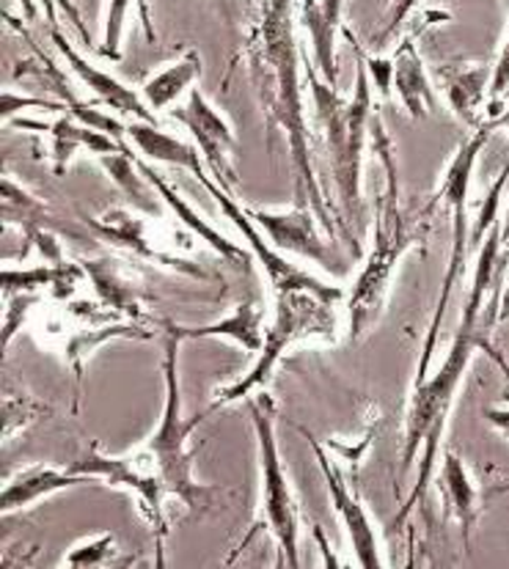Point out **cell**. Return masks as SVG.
I'll return each instance as SVG.
<instances>
[{"label":"cell","mask_w":509,"mask_h":569,"mask_svg":"<svg viewBox=\"0 0 509 569\" xmlns=\"http://www.w3.org/2000/svg\"><path fill=\"white\" fill-rule=\"evenodd\" d=\"M257 56L262 58V100L270 119L283 127L289 138V157H292L295 196L300 204H309L333 234V220L328 218L322 190L311 171L309 138H306L303 110H300V83H298V50H295L292 31H289V0H257Z\"/></svg>","instance_id":"cell-1"},{"label":"cell","mask_w":509,"mask_h":569,"mask_svg":"<svg viewBox=\"0 0 509 569\" xmlns=\"http://www.w3.org/2000/svg\"><path fill=\"white\" fill-rule=\"evenodd\" d=\"M372 147L383 166V190L378 199V220H375V242L361 276L352 283L347 295V322H350L352 339H361L380 317H383L386 300H389L391 281L399 261L416 246L419 234L410 218L399 204V179H397V157L391 147L389 132L383 130V121L372 119Z\"/></svg>","instance_id":"cell-2"},{"label":"cell","mask_w":509,"mask_h":569,"mask_svg":"<svg viewBox=\"0 0 509 569\" xmlns=\"http://www.w3.org/2000/svg\"><path fill=\"white\" fill-rule=\"evenodd\" d=\"M479 347V317L473 313H462L460 328L452 341V350L438 366V371L425 380H416L413 397L408 405V418H405V443H402V470L413 466V460L421 451V466L416 485L410 490L408 501H405L402 512H399L397 526L416 509V503L425 498L427 487L432 479V466H436L438 446H441L443 432H447L449 413L460 391V382L466 377L468 363H471L473 350Z\"/></svg>","instance_id":"cell-3"},{"label":"cell","mask_w":509,"mask_h":569,"mask_svg":"<svg viewBox=\"0 0 509 569\" xmlns=\"http://www.w3.org/2000/svg\"><path fill=\"white\" fill-rule=\"evenodd\" d=\"M311 97H315L317 121L326 136L328 160H331L333 179H337L339 199L350 223L361 218V162L369 136V116H372V80H369L367 61L358 52V72L352 100H341L337 86L326 83L317 74V67H306Z\"/></svg>","instance_id":"cell-4"},{"label":"cell","mask_w":509,"mask_h":569,"mask_svg":"<svg viewBox=\"0 0 509 569\" xmlns=\"http://www.w3.org/2000/svg\"><path fill=\"white\" fill-rule=\"evenodd\" d=\"M179 345L182 336L177 330H166V347H163V382H166V402L163 413H160L154 432L143 440L154 460L163 468L166 481L173 498L188 503L190 509H210L216 503V492L201 487L193 479V451L188 449L190 438H193L196 427L204 421V413L184 418L182 416V397H179Z\"/></svg>","instance_id":"cell-5"},{"label":"cell","mask_w":509,"mask_h":569,"mask_svg":"<svg viewBox=\"0 0 509 569\" xmlns=\"http://www.w3.org/2000/svg\"><path fill=\"white\" fill-rule=\"evenodd\" d=\"M333 309L337 306L326 303V300L315 298L309 292L276 295V319L265 330V347L257 356V363L242 380L223 388L216 402L207 408V413H216V410L227 408L237 399H251L253 393L262 391L273 380L276 366H279L289 347L315 339V336H331L337 330V311Z\"/></svg>","instance_id":"cell-6"},{"label":"cell","mask_w":509,"mask_h":569,"mask_svg":"<svg viewBox=\"0 0 509 569\" xmlns=\"http://www.w3.org/2000/svg\"><path fill=\"white\" fill-rule=\"evenodd\" d=\"M251 410L253 435L259 446V466H262V518L273 533L276 545L281 548L283 565L289 569L300 567V515L298 501L289 490L287 473H283L279 440H276V408L270 397L257 393L248 399Z\"/></svg>","instance_id":"cell-7"},{"label":"cell","mask_w":509,"mask_h":569,"mask_svg":"<svg viewBox=\"0 0 509 569\" xmlns=\"http://www.w3.org/2000/svg\"><path fill=\"white\" fill-rule=\"evenodd\" d=\"M490 130H479L477 136L468 138L460 149H457L455 160L449 162L447 177H443V188L441 196L449 201L455 214V242H452V253H449V264H447V276H443V287H441V298H438V309L436 317L430 322V333H427L425 341V352H421L419 361V375L416 380H425L427 369H430V358L432 350H436L438 333H441L443 317H447L449 300H452V289L455 283L460 281L462 267H466V257H468V188H471V173L473 166H477V157L482 152V147L488 143Z\"/></svg>","instance_id":"cell-8"},{"label":"cell","mask_w":509,"mask_h":569,"mask_svg":"<svg viewBox=\"0 0 509 569\" xmlns=\"http://www.w3.org/2000/svg\"><path fill=\"white\" fill-rule=\"evenodd\" d=\"M78 473L94 476L97 481H106L108 487L116 490H132L143 503V512H147L149 522L158 531V539L166 531V498H171L169 481H166L163 468L154 460L152 451L147 446H136L127 455L108 457L100 451H89L86 457H80L78 462L69 466Z\"/></svg>","instance_id":"cell-9"},{"label":"cell","mask_w":509,"mask_h":569,"mask_svg":"<svg viewBox=\"0 0 509 569\" xmlns=\"http://www.w3.org/2000/svg\"><path fill=\"white\" fill-rule=\"evenodd\" d=\"M199 182L204 184L207 193L218 201V207H221L223 214L231 220V226H234V229L242 234V240L248 242V248H251V253L257 257L259 264H262L265 276H268L270 287L276 289V295L309 292L331 306H337L339 300L345 298V292H341L339 287H328V283H322L320 278L309 276V272L300 270V267L289 264V261L279 253V248L270 246L268 237H265L262 231H259V226L248 218L246 207H240L234 199H231V190L221 188L218 182H212V179L207 177V171L201 173Z\"/></svg>","instance_id":"cell-10"},{"label":"cell","mask_w":509,"mask_h":569,"mask_svg":"<svg viewBox=\"0 0 509 569\" xmlns=\"http://www.w3.org/2000/svg\"><path fill=\"white\" fill-rule=\"evenodd\" d=\"M246 214L268 237L270 246H276L279 251H289L295 257L315 261V264H320L331 276H345L347 272V261L339 257L337 248L322 242L320 231H317L320 218H317V212L309 204L295 201L287 209L246 207Z\"/></svg>","instance_id":"cell-11"},{"label":"cell","mask_w":509,"mask_h":569,"mask_svg":"<svg viewBox=\"0 0 509 569\" xmlns=\"http://www.w3.org/2000/svg\"><path fill=\"white\" fill-rule=\"evenodd\" d=\"M171 116L188 127L196 147H199L201 160H204V166L212 171L216 182L221 184V188L231 190V184L237 182L234 168H231L237 138L234 132H231L229 121L218 113L216 104L207 100L199 89H193L188 94V100H184V104H179V108L171 110Z\"/></svg>","instance_id":"cell-12"},{"label":"cell","mask_w":509,"mask_h":569,"mask_svg":"<svg viewBox=\"0 0 509 569\" xmlns=\"http://www.w3.org/2000/svg\"><path fill=\"white\" fill-rule=\"evenodd\" d=\"M309 440H311V449H315L317 462H320L322 479H326L328 496H331V503H333V512H337L339 522L345 526L347 539H350V548L352 553H356L358 565L367 569H380L383 567V559H380L378 533H375V526L372 520H369L367 507H363L361 498L347 487L345 476H341L337 462L320 449V440L311 438V435Z\"/></svg>","instance_id":"cell-13"},{"label":"cell","mask_w":509,"mask_h":569,"mask_svg":"<svg viewBox=\"0 0 509 569\" xmlns=\"http://www.w3.org/2000/svg\"><path fill=\"white\" fill-rule=\"evenodd\" d=\"M89 226L91 229H97V234L106 237L108 242H113V246L127 248V251L154 261V264L171 267V270L184 272V276H190V278H201V281H204V278H210L204 270H201V267L190 264V261H184V259L171 257V253L163 248V242H154L147 220L136 218V214L124 212V209H111V212L100 214V218H89Z\"/></svg>","instance_id":"cell-14"},{"label":"cell","mask_w":509,"mask_h":569,"mask_svg":"<svg viewBox=\"0 0 509 569\" xmlns=\"http://www.w3.org/2000/svg\"><path fill=\"white\" fill-rule=\"evenodd\" d=\"M50 39H53L56 50L61 52L63 58H67V63L72 67V72L80 78V83H83L86 89L94 91V97L102 104H108V108L116 110V113L132 116V119H138V121H154L152 108H149L147 100H143L141 94H136V91L127 89L124 83H119L113 74H108V72H102V69L91 67L86 58H80L78 52L72 50V44H69L67 39H63L58 31L50 33Z\"/></svg>","instance_id":"cell-15"},{"label":"cell","mask_w":509,"mask_h":569,"mask_svg":"<svg viewBox=\"0 0 509 569\" xmlns=\"http://www.w3.org/2000/svg\"><path fill=\"white\" fill-rule=\"evenodd\" d=\"M17 127H26V130H50V138H53V157H56V173H63V168L69 166L74 154L80 149L86 152L102 157V154H116V152H124V143H119L116 138L108 136V132L94 130V127L83 124L78 116H72L67 110V116L53 121V124H37V121H28V119H14Z\"/></svg>","instance_id":"cell-16"},{"label":"cell","mask_w":509,"mask_h":569,"mask_svg":"<svg viewBox=\"0 0 509 569\" xmlns=\"http://www.w3.org/2000/svg\"><path fill=\"white\" fill-rule=\"evenodd\" d=\"M138 168H141V173H143V177H147V182L154 188V193H158L160 199H163V204L169 207L173 214H177V220H182V223L188 226L190 234L201 237V240H204L207 246H210L212 251L218 253V257H223L227 261H231V264H234V261H237V267H240V270H251V253H248L246 248L234 246V242H231L229 237H223L221 231L212 229V223H207V220L201 218V214L196 212V209L190 207L188 201H184L182 196H179L177 190H173L171 184L166 182V179L160 177L158 171H154V168H149L147 162H138Z\"/></svg>","instance_id":"cell-17"},{"label":"cell","mask_w":509,"mask_h":569,"mask_svg":"<svg viewBox=\"0 0 509 569\" xmlns=\"http://www.w3.org/2000/svg\"><path fill=\"white\" fill-rule=\"evenodd\" d=\"M94 476L78 473V470L67 468L58 470L50 466H39L26 470V473L14 476L9 485L3 487L0 492V507H3V515L9 512H20V509H28L31 503L44 501V498L56 496V492L72 490V487H83V485H94Z\"/></svg>","instance_id":"cell-18"},{"label":"cell","mask_w":509,"mask_h":569,"mask_svg":"<svg viewBox=\"0 0 509 569\" xmlns=\"http://www.w3.org/2000/svg\"><path fill=\"white\" fill-rule=\"evenodd\" d=\"M182 341L188 339H227L240 347L246 356H259L265 347V313L253 303H240L229 317L199 328H173Z\"/></svg>","instance_id":"cell-19"},{"label":"cell","mask_w":509,"mask_h":569,"mask_svg":"<svg viewBox=\"0 0 509 569\" xmlns=\"http://www.w3.org/2000/svg\"><path fill=\"white\" fill-rule=\"evenodd\" d=\"M303 28L311 37L315 63L326 83L337 86V31L341 22V0H303Z\"/></svg>","instance_id":"cell-20"},{"label":"cell","mask_w":509,"mask_h":569,"mask_svg":"<svg viewBox=\"0 0 509 569\" xmlns=\"http://www.w3.org/2000/svg\"><path fill=\"white\" fill-rule=\"evenodd\" d=\"M127 138H130L132 147H136L143 157H149V160L193 171L196 179L204 173V160H201L199 147H190L188 141H179V138L169 136V132L158 130L154 121H130V124H127Z\"/></svg>","instance_id":"cell-21"},{"label":"cell","mask_w":509,"mask_h":569,"mask_svg":"<svg viewBox=\"0 0 509 569\" xmlns=\"http://www.w3.org/2000/svg\"><path fill=\"white\" fill-rule=\"evenodd\" d=\"M395 63V80H391V89L397 91L399 100H402L405 110L410 113V119H427L436 104L432 97L430 78L425 72V63H421L419 50L413 42L399 44L397 56L391 58Z\"/></svg>","instance_id":"cell-22"},{"label":"cell","mask_w":509,"mask_h":569,"mask_svg":"<svg viewBox=\"0 0 509 569\" xmlns=\"http://www.w3.org/2000/svg\"><path fill=\"white\" fill-rule=\"evenodd\" d=\"M441 490L447 498L449 515L457 520L462 531V542H471V528L479 518V487L473 485L471 473H468L466 462L460 460V455H455L452 449L443 455L441 466Z\"/></svg>","instance_id":"cell-23"},{"label":"cell","mask_w":509,"mask_h":569,"mask_svg":"<svg viewBox=\"0 0 509 569\" xmlns=\"http://www.w3.org/2000/svg\"><path fill=\"white\" fill-rule=\"evenodd\" d=\"M201 78V58L199 52L190 50L184 52L179 61L169 63L160 72H154L152 78L143 83V100L152 110H166L171 108L184 91H193L196 80Z\"/></svg>","instance_id":"cell-24"},{"label":"cell","mask_w":509,"mask_h":569,"mask_svg":"<svg viewBox=\"0 0 509 569\" xmlns=\"http://www.w3.org/2000/svg\"><path fill=\"white\" fill-rule=\"evenodd\" d=\"M80 267L89 272V278L94 281L97 292H100V298L106 300L111 309L136 313L138 289L132 287L130 276H127V270L121 261H113V259L80 261Z\"/></svg>","instance_id":"cell-25"},{"label":"cell","mask_w":509,"mask_h":569,"mask_svg":"<svg viewBox=\"0 0 509 569\" xmlns=\"http://www.w3.org/2000/svg\"><path fill=\"white\" fill-rule=\"evenodd\" d=\"M100 166L111 173L113 182L124 190L127 199L141 209V212L158 214V204H154V199H160V196L152 193L154 188L147 182V177H143L141 168H138V160H132V154L127 152V149L116 154H102Z\"/></svg>","instance_id":"cell-26"},{"label":"cell","mask_w":509,"mask_h":569,"mask_svg":"<svg viewBox=\"0 0 509 569\" xmlns=\"http://www.w3.org/2000/svg\"><path fill=\"white\" fill-rule=\"evenodd\" d=\"M152 330L136 328V325H111V328H100V330H80L78 336L67 341V361L72 363V369L83 371L86 361L100 350L106 341L113 339H152Z\"/></svg>","instance_id":"cell-27"},{"label":"cell","mask_w":509,"mask_h":569,"mask_svg":"<svg viewBox=\"0 0 509 569\" xmlns=\"http://www.w3.org/2000/svg\"><path fill=\"white\" fill-rule=\"evenodd\" d=\"M116 553V537L113 533H100L86 542L74 545L63 559V567H102Z\"/></svg>","instance_id":"cell-28"},{"label":"cell","mask_w":509,"mask_h":569,"mask_svg":"<svg viewBox=\"0 0 509 569\" xmlns=\"http://www.w3.org/2000/svg\"><path fill=\"white\" fill-rule=\"evenodd\" d=\"M127 9H130V0H111V9H108L106 48H102V52L111 58H119V44H121V37H124Z\"/></svg>","instance_id":"cell-29"},{"label":"cell","mask_w":509,"mask_h":569,"mask_svg":"<svg viewBox=\"0 0 509 569\" xmlns=\"http://www.w3.org/2000/svg\"><path fill=\"white\" fill-rule=\"evenodd\" d=\"M367 72L375 89L383 97H389L391 80H395V63H391L389 58H367Z\"/></svg>","instance_id":"cell-30"},{"label":"cell","mask_w":509,"mask_h":569,"mask_svg":"<svg viewBox=\"0 0 509 569\" xmlns=\"http://www.w3.org/2000/svg\"><path fill=\"white\" fill-rule=\"evenodd\" d=\"M42 108V110H67V104L63 102H50V100H37V97H28V100H22V97H11L9 91H3V119H9L11 113H17L20 108Z\"/></svg>","instance_id":"cell-31"},{"label":"cell","mask_w":509,"mask_h":569,"mask_svg":"<svg viewBox=\"0 0 509 569\" xmlns=\"http://www.w3.org/2000/svg\"><path fill=\"white\" fill-rule=\"evenodd\" d=\"M416 3H419V0H397V3L391 6L389 17H386V28H383V33H380L378 42H386L389 37H395V33L399 31V26L405 22V17L410 14V9H413Z\"/></svg>","instance_id":"cell-32"},{"label":"cell","mask_w":509,"mask_h":569,"mask_svg":"<svg viewBox=\"0 0 509 569\" xmlns=\"http://www.w3.org/2000/svg\"><path fill=\"white\" fill-rule=\"evenodd\" d=\"M507 86H509V37H507L505 50H501L499 61H496L493 78H490V94H493V100H499V97L505 94Z\"/></svg>","instance_id":"cell-33"},{"label":"cell","mask_w":509,"mask_h":569,"mask_svg":"<svg viewBox=\"0 0 509 569\" xmlns=\"http://www.w3.org/2000/svg\"><path fill=\"white\" fill-rule=\"evenodd\" d=\"M485 418H488L490 427L499 429L501 435H507L509 438V410L507 408H488L485 410Z\"/></svg>","instance_id":"cell-34"},{"label":"cell","mask_w":509,"mask_h":569,"mask_svg":"<svg viewBox=\"0 0 509 569\" xmlns=\"http://www.w3.org/2000/svg\"><path fill=\"white\" fill-rule=\"evenodd\" d=\"M496 492H509V479L505 481V485H499V487H496Z\"/></svg>","instance_id":"cell-35"},{"label":"cell","mask_w":509,"mask_h":569,"mask_svg":"<svg viewBox=\"0 0 509 569\" xmlns=\"http://www.w3.org/2000/svg\"><path fill=\"white\" fill-rule=\"evenodd\" d=\"M507 223H509V207H507Z\"/></svg>","instance_id":"cell-36"}]
</instances>
